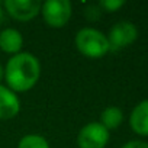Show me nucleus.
Instances as JSON below:
<instances>
[{"label":"nucleus","mask_w":148,"mask_h":148,"mask_svg":"<svg viewBox=\"0 0 148 148\" xmlns=\"http://www.w3.org/2000/svg\"><path fill=\"white\" fill-rule=\"evenodd\" d=\"M41 76V62L31 52L15 54L5 67L8 87L13 92H26L32 89Z\"/></svg>","instance_id":"obj_1"},{"label":"nucleus","mask_w":148,"mask_h":148,"mask_svg":"<svg viewBox=\"0 0 148 148\" xmlns=\"http://www.w3.org/2000/svg\"><path fill=\"white\" fill-rule=\"evenodd\" d=\"M76 48L89 58H100L110 51L108 36L95 28H83L74 38Z\"/></svg>","instance_id":"obj_2"},{"label":"nucleus","mask_w":148,"mask_h":148,"mask_svg":"<svg viewBox=\"0 0 148 148\" xmlns=\"http://www.w3.org/2000/svg\"><path fill=\"white\" fill-rule=\"evenodd\" d=\"M73 6L68 0H47L41 6V13L45 21L52 28L64 26L71 18Z\"/></svg>","instance_id":"obj_3"},{"label":"nucleus","mask_w":148,"mask_h":148,"mask_svg":"<svg viewBox=\"0 0 148 148\" xmlns=\"http://www.w3.org/2000/svg\"><path fill=\"white\" fill-rule=\"evenodd\" d=\"M108 141L109 131L100 122L86 123L77 135V145L80 148H105Z\"/></svg>","instance_id":"obj_4"},{"label":"nucleus","mask_w":148,"mask_h":148,"mask_svg":"<svg viewBox=\"0 0 148 148\" xmlns=\"http://www.w3.org/2000/svg\"><path fill=\"white\" fill-rule=\"evenodd\" d=\"M136 36H138V29L134 23H131L128 21L118 22L109 31V35H108L109 48L112 51L125 48L129 44H132L136 39Z\"/></svg>","instance_id":"obj_5"},{"label":"nucleus","mask_w":148,"mask_h":148,"mask_svg":"<svg viewBox=\"0 0 148 148\" xmlns=\"http://www.w3.org/2000/svg\"><path fill=\"white\" fill-rule=\"evenodd\" d=\"M39 0H6V12L18 21H31L41 12Z\"/></svg>","instance_id":"obj_6"},{"label":"nucleus","mask_w":148,"mask_h":148,"mask_svg":"<svg viewBox=\"0 0 148 148\" xmlns=\"http://www.w3.org/2000/svg\"><path fill=\"white\" fill-rule=\"evenodd\" d=\"M21 110L18 95L8 86L0 84V119H12Z\"/></svg>","instance_id":"obj_7"},{"label":"nucleus","mask_w":148,"mask_h":148,"mask_svg":"<svg viewBox=\"0 0 148 148\" xmlns=\"http://www.w3.org/2000/svg\"><path fill=\"white\" fill-rule=\"evenodd\" d=\"M129 123L138 135H148V99L139 102L131 112Z\"/></svg>","instance_id":"obj_8"},{"label":"nucleus","mask_w":148,"mask_h":148,"mask_svg":"<svg viewBox=\"0 0 148 148\" xmlns=\"http://www.w3.org/2000/svg\"><path fill=\"white\" fill-rule=\"evenodd\" d=\"M23 45L22 34L15 28H6L0 32V48L9 54H18L21 52V48Z\"/></svg>","instance_id":"obj_9"},{"label":"nucleus","mask_w":148,"mask_h":148,"mask_svg":"<svg viewBox=\"0 0 148 148\" xmlns=\"http://www.w3.org/2000/svg\"><path fill=\"white\" fill-rule=\"evenodd\" d=\"M123 121V113L116 106H109L100 113V123L108 129H116Z\"/></svg>","instance_id":"obj_10"},{"label":"nucleus","mask_w":148,"mask_h":148,"mask_svg":"<svg viewBox=\"0 0 148 148\" xmlns=\"http://www.w3.org/2000/svg\"><path fill=\"white\" fill-rule=\"evenodd\" d=\"M18 148H49L45 136L38 134H28L22 136L18 142Z\"/></svg>","instance_id":"obj_11"},{"label":"nucleus","mask_w":148,"mask_h":148,"mask_svg":"<svg viewBox=\"0 0 148 148\" xmlns=\"http://www.w3.org/2000/svg\"><path fill=\"white\" fill-rule=\"evenodd\" d=\"M123 5H125L123 0H102L100 2V8L108 12H115L119 8H122Z\"/></svg>","instance_id":"obj_12"},{"label":"nucleus","mask_w":148,"mask_h":148,"mask_svg":"<svg viewBox=\"0 0 148 148\" xmlns=\"http://www.w3.org/2000/svg\"><path fill=\"white\" fill-rule=\"evenodd\" d=\"M122 148H148V142H145V141H138V139H132V141H128L126 144H123Z\"/></svg>","instance_id":"obj_13"},{"label":"nucleus","mask_w":148,"mask_h":148,"mask_svg":"<svg viewBox=\"0 0 148 148\" xmlns=\"http://www.w3.org/2000/svg\"><path fill=\"white\" fill-rule=\"evenodd\" d=\"M3 77H5V68L2 67V64H0V82H2Z\"/></svg>","instance_id":"obj_14"},{"label":"nucleus","mask_w":148,"mask_h":148,"mask_svg":"<svg viewBox=\"0 0 148 148\" xmlns=\"http://www.w3.org/2000/svg\"><path fill=\"white\" fill-rule=\"evenodd\" d=\"M3 21V9H2V5H0V22Z\"/></svg>","instance_id":"obj_15"}]
</instances>
